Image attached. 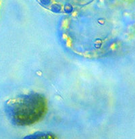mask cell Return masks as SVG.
Segmentation results:
<instances>
[{"instance_id": "cell-1", "label": "cell", "mask_w": 135, "mask_h": 139, "mask_svg": "<svg viewBox=\"0 0 135 139\" xmlns=\"http://www.w3.org/2000/svg\"><path fill=\"white\" fill-rule=\"evenodd\" d=\"M6 111L15 125H33L41 121L47 114V100L38 92L22 95L8 101Z\"/></svg>"}, {"instance_id": "cell-2", "label": "cell", "mask_w": 135, "mask_h": 139, "mask_svg": "<svg viewBox=\"0 0 135 139\" xmlns=\"http://www.w3.org/2000/svg\"><path fill=\"white\" fill-rule=\"evenodd\" d=\"M24 139H57L53 134L49 132H37L26 136Z\"/></svg>"}, {"instance_id": "cell-3", "label": "cell", "mask_w": 135, "mask_h": 139, "mask_svg": "<svg viewBox=\"0 0 135 139\" xmlns=\"http://www.w3.org/2000/svg\"><path fill=\"white\" fill-rule=\"evenodd\" d=\"M51 10L54 11V12H59L61 10V6L58 4H54L52 6Z\"/></svg>"}, {"instance_id": "cell-4", "label": "cell", "mask_w": 135, "mask_h": 139, "mask_svg": "<svg viewBox=\"0 0 135 139\" xmlns=\"http://www.w3.org/2000/svg\"><path fill=\"white\" fill-rule=\"evenodd\" d=\"M51 0H41V2L44 5H47V4H49Z\"/></svg>"}]
</instances>
